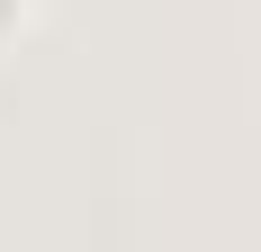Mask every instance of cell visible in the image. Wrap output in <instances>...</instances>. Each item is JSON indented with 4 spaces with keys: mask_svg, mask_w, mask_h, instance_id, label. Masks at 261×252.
<instances>
[{
    "mask_svg": "<svg viewBox=\"0 0 261 252\" xmlns=\"http://www.w3.org/2000/svg\"><path fill=\"white\" fill-rule=\"evenodd\" d=\"M9 18H18V0H0V27H9Z\"/></svg>",
    "mask_w": 261,
    "mask_h": 252,
    "instance_id": "cell-1",
    "label": "cell"
}]
</instances>
